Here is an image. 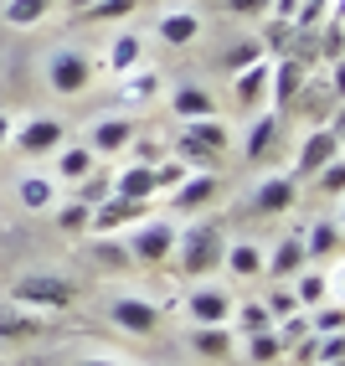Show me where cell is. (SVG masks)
Returning <instances> with one entry per match:
<instances>
[{
	"label": "cell",
	"instance_id": "cell-16",
	"mask_svg": "<svg viewBox=\"0 0 345 366\" xmlns=\"http://www.w3.org/2000/svg\"><path fill=\"white\" fill-rule=\"evenodd\" d=\"M294 186H299L294 176L263 181V186H258V197H253V212H268V217H274V212H289V207H294Z\"/></svg>",
	"mask_w": 345,
	"mask_h": 366
},
{
	"label": "cell",
	"instance_id": "cell-21",
	"mask_svg": "<svg viewBox=\"0 0 345 366\" xmlns=\"http://www.w3.org/2000/svg\"><path fill=\"white\" fill-rule=\"evenodd\" d=\"M57 176L72 181V186L88 181V176H93V150H88V144H62V155H57Z\"/></svg>",
	"mask_w": 345,
	"mask_h": 366
},
{
	"label": "cell",
	"instance_id": "cell-18",
	"mask_svg": "<svg viewBox=\"0 0 345 366\" xmlns=\"http://www.w3.org/2000/svg\"><path fill=\"white\" fill-rule=\"evenodd\" d=\"M299 88H304V67L284 57L274 72H268V93H274V104H289V99H299Z\"/></svg>",
	"mask_w": 345,
	"mask_h": 366
},
{
	"label": "cell",
	"instance_id": "cell-34",
	"mask_svg": "<svg viewBox=\"0 0 345 366\" xmlns=\"http://www.w3.org/2000/svg\"><path fill=\"white\" fill-rule=\"evenodd\" d=\"M237 325H242V335L274 330V320H268V310H263V305H242V310H237Z\"/></svg>",
	"mask_w": 345,
	"mask_h": 366
},
{
	"label": "cell",
	"instance_id": "cell-17",
	"mask_svg": "<svg viewBox=\"0 0 345 366\" xmlns=\"http://www.w3.org/2000/svg\"><path fill=\"white\" fill-rule=\"evenodd\" d=\"M139 57H144V36L124 31V36H114V41H109V72H114V78L134 72V67H139Z\"/></svg>",
	"mask_w": 345,
	"mask_h": 366
},
{
	"label": "cell",
	"instance_id": "cell-32",
	"mask_svg": "<svg viewBox=\"0 0 345 366\" xmlns=\"http://www.w3.org/2000/svg\"><path fill=\"white\" fill-rule=\"evenodd\" d=\"M248 356L253 361H274V356H284V346H279L274 330H258V335H248Z\"/></svg>",
	"mask_w": 345,
	"mask_h": 366
},
{
	"label": "cell",
	"instance_id": "cell-5",
	"mask_svg": "<svg viewBox=\"0 0 345 366\" xmlns=\"http://www.w3.org/2000/svg\"><path fill=\"white\" fill-rule=\"evenodd\" d=\"M124 248H129V258H139V263H165L170 253H176V227H170V222H144V227L124 242Z\"/></svg>",
	"mask_w": 345,
	"mask_h": 366
},
{
	"label": "cell",
	"instance_id": "cell-35",
	"mask_svg": "<svg viewBox=\"0 0 345 366\" xmlns=\"http://www.w3.org/2000/svg\"><path fill=\"white\" fill-rule=\"evenodd\" d=\"M186 176H191V170H186L181 160H176V165H155V197H160V191H176Z\"/></svg>",
	"mask_w": 345,
	"mask_h": 366
},
{
	"label": "cell",
	"instance_id": "cell-26",
	"mask_svg": "<svg viewBox=\"0 0 345 366\" xmlns=\"http://www.w3.org/2000/svg\"><path fill=\"white\" fill-rule=\"evenodd\" d=\"M191 346L201 351V356H227L232 340H227V330H221V325H201V330L191 335Z\"/></svg>",
	"mask_w": 345,
	"mask_h": 366
},
{
	"label": "cell",
	"instance_id": "cell-20",
	"mask_svg": "<svg viewBox=\"0 0 345 366\" xmlns=\"http://www.w3.org/2000/svg\"><path fill=\"white\" fill-rule=\"evenodd\" d=\"M299 268H304V242H279L274 258H263V274H274L279 284H284V279H294Z\"/></svg>",
	"mask_w": 345,
	"mask_h": 366
},
{
	"label": "cell",
	"instance_id": "cell-39",
	"mask_svg": "<svg viewBox=\"0 0 345 366\" xmlns=\"http://www.w3.org/2000/svg\"><path fill=\"white\" fill-rule=\"evenodd\" d=\"M98 258H104V263H119V268H129V263H134V258H129V248H124V242H114V237L98 242Z\"/></svg>",
	"mask_w": 345,
	"mask_h": 366
},
{
	"label": "cell",
	"instance_id": "cell-43",
	"mask_svg": "<svg viewBox=\"0 0 345 366\" xmlns=\"http://www.w3.org/2000/svg\"><path fill=\"white\" fill-rule=\"evenodd\" d=\"M268 11H274L279 21H294V11H299V0H268Z\"/></svg>",
	"mask_w": 345,
	"mask_h": 366
},
{
	"label": "cell",
	"instance_id": "cell-42",
	"mask_svg": "<svg viewBox=\"0 0 345 366\" xmlns=\"http://www.w3.org/2000/svg\"><path fill=\"white\" fill-rule=\"evenodd\" d=\"M227 6H232V16H263L268 0H227Z\"/></svg>",
	"mask_w": 345,
	"mask_h": 366
},
{
	"label": "cell",
	"instance_id": "cell-2",
	"mask_svg": "<svg viewBox=\"0 0 345 366\" xmlns=\"http://www.w3.org/2000/svg\"><path fill=\"white\" fill-rule=\"evenodd\" d=\"M88 78H93V62H88L83 52H72V46H67V52H57L52 67H46V83H52V93H62V99L83 93Z\"/></svg>",
	"mask_w": 345,
	"mask_h": 366
},
{
	"label": "cell",
	"instance_id": "cell-9",
	"mask_svg": "<svg viewBox=\"0 0 345 366\" xmlns=\"http://www.w3.org/2000/svg\"><path fill=\"white\" fill-rule=\"evenodd\" d=\"M114 325L119 330H129V335H155L160 330V305H150V300H119L114 305Z\"/></svg>",
	"mask_w": 345,
	"mask_h": 366
},
{
	"label": "cell",
	"instance_id": "cell-6",
	"mask_svg": "<svg viewBox=\"0 0 345 366\" xmlns=\"http://www.w3.org/2000/svg\"><path fill=\"white\" fill-rule=\"evenodd\" d=\"M134 144V124L124 114H104V119H93V134H88V150L93 155H124Z\"/></svg>",
	"mask_w": 345,
	"mask_h": 366
},
{
	"label": "cell",
	"instance_id": "cell-28",
	"mask_svg": "<svg viewBox=\"0 0 345 366\" xmlns=\"http://www.w3.org/2000/svg\"><path fill=\"white\" fill-rule=\"evenodd\" d=\"M134 6L139 0H93V6H83V16L88 21H124V16H134Z\"/></svg>",
	"mask_w": 345,
	"mask_h": 366
},
{
	"label": "cell",
	"instance_id": "cell-15",
	"mask_svg": "<svg viewBox=\"0 0 345 366\" xmlns=\"http://www.w3.org/2000/svg\"><path fill=\"white\" fill-rule=\"evenodd\" d=\"M196 36H201V16H196V11H170V16H160V41H165V46H191Z\"/></svg>",
	"mask_w": 345,
	"mask_h": 366
},
{
	"label": "cell",
	"instance_id": "cell-1",
	"mask_svg": "<svg viewBox=\"0 0 345 366\" xmlns=\"http://www.w3.org/2000/svg\"><path fill=\"white\" fill-rule=\"evenodd\" d=\"M11 295L26 310H67L72 305V284L57 279V274H26V279H16Z\"/></svg>",
	"mask_w": 345,
	"mask_h": 366
},
{
	"label": "cell",
	"instance_id": "cell-24",
	"mask_svg": "<svg viewBox=\"0 0 345 366\" xmlns=\"http://www.w3.org/2000/svg\"><path fill=\"white\" fill-rule=\"evenodd\" d=\"M335 253H340V227L335 222H319L309 232V242H304V258H335Z\"/></svg>",
	"mask_w": 345,
	"mask_h": 366
},
{
	"label": "cell",
	"instance_id": "cell-10",
	"mask_svg": "<svg viewBox=\"0 0 345 366\" xmlns=\"http://www.w3.org/2000/svg\"><path fill=\"white\" fill-rule=\"evenodd\" d=\"M211 197H216V176H206V170H191V176L170 191V207H176V212H201Z\"/></svg>",
	"mask_w": 345,
	"mask_h": 366
},
{
	"label": "cell",
	"instance_id": "cell-40",
	"mask_svg": "<svg viewBox=\"0 0 345 366\" xmlns=\"http://www.w3.org/2000/svg\"><path fill=\"white\" fill-rule=\"evenodd\" d=\"M41 330V320H21V315H0V335H31Z\"/></svg>",
	"mask_w": 345,
	"mask_h": 366
},
{
	"label": "cell",
	"instance_id": "cell-29",
	"mask_svg": "<svg viewBox=\"0 0 345 366\" xmlns=\"http://www.w3.org/2000/svg\"><path fill=\"white\" fill-rule=\"evenodd\" d=\"M325 295H330L325 274H304L299 284H294V300H299V305H325Z\"/></svg>",
	"mask_w": 345,
	"mask_h": 366
},
{
	"label": "cell",
	"instance_id": "cell-27",
	"mask_svg": "<svg viewBox=\"0 0 345 366\" xmlns=\"http://www.w3.org/2000/svg\"><path fill=\"white\" fill-rule=\"evenodd\" d=\"M279 134V119H253V129H248V144H242V155H248V160H258L263 150H268V139H274Z\"/></svg>",
	"mask_w": 345,
	"mask_h": 366
},
{
	"label": "cell",
	"instance_id": "cell-25",
	"mask_svg": "<svg viewBox=\"0 0 345 366\" xmlns=\"http://www.w3.org/2000/svg\"><path fill=\"white\" fill-rule=\"evenodd\" d=\"M52 197H57V186L52 181H46V176H26V181H21V207H52Z\"/></svg>",
	"mask_w": 345,
	"mask_h": 366
},
{
	"label": "cell",
	"instance_id": "cell-4",
	"mask_svg": "<svg viewBox=\"0 0 345 366\" xmlns=\"http://www.w3.org/2000/svg\"><path fill=\"white\" fill-rule=\"evenodd\" d=\"M150 217V202H129V197H109L104 207H98L93 217H88V227L98 232V237H114L119 227H129V222H144Z\"/></svg>",
	"mask_w": 345,
	"mask_h": 366
},
{
	"label": "cell",
	"instance_id": "cell-7",
	"mask_svg": "<svg viewBox=\"0 0 345 366\" xmlns=\"http://www.w3.org/2000/svg\"><path fill=\"white\" fill-rule=\"evenodd\" d=\"M330 160H340V129H335V124H330V129H314V134L304 139L299 160H294V181H299V176H314V170L330 165Z\"/></svg>",
	"mask_w": 345,
	"mask_h": 366
},
{
	"label": "cell",
	"instance_id": "cell-36",
	"mask_svg": "<svg viewBox=\"0 0 345 366\" xmlns=\"http://www.w3.org/2000/svg\"><path fill=\"white\" fill-rule=\"evenodd\" d=\"M88 217H93V212H88L83 202H72V207L57 212V227H62V232H83V227H88Z\"/></svg>",
	"mask_w": 345,
	"mask_h": 366
},
{
	"label": "cell",
	"instance_id": "cell-44",
	"mask_svg": "<svg viewBox=\"0 0 345 366\" xmlns=\"http://www.w3.org/2000/svg\"><path fill=\"white\" fill-rule=\"evenodd\" d=\"M104 191H109V181H88V191H83V207H93L98 197H104Z\"/></svg>",
	"mask_w": 345,
	"mask_h": 366
},
{
	"label": "cell",
	"instance_id": "cell-33",
	"mask_svg": "<svg viewBox=\"0 0 345 366\" xmlns=\"http://www.w3.org/2000/svg\"><path fill=\"white\" fill-rule=\"evenodd\" d=\"M263 310H268V320H289V315H299V300H294V289H274Z\"/></svg>",
	"mask_w": 345,
	"mask_h": 366
},
{
	"label": "cell",
	"instance_id": "cell-3",
	"mask_svg": "<svg viewBox=\"0 0 345 366\" xmlns=\"http://www.w3.org/2000/svg\"><path fill=\"white\" fill-rule=\"evenodd\" d=\"M176 242H181L186 274H211V268L221 263V237H216V227H196V232H186V237H176Z\"/></svg>",
	"mask_w": 345,
	"mask_h": 366
},
{
	"label": "cell",
	"instance_id": "cell-22",
	"mask_svg": "<svg viewBox=\"0 0 345 366\" xmlns=\"http://www.w3.org/2000/svg\"><path fill=\"white\" fill-rule=\"evenodd\" d=\"M221 263H227L237 279H258L263 274V253L253 248V242H232V248L221 253Z\"/></svg>",
	"mask_w": 345,
	"mask_h": 366
},
{
	"label": "cell",
	"instance_id": "cell-8",
	"mask_svg": "<svg viewBox=\"0 0 345 366\" xmlns=\"http://www.w3.org/2000/svg\"><path fill=\"white\" fill-rule=\"evenodd\" d=\"M62 139H67V124H62V119H52V114H41V119H31V124H21V129H16V144H21L26 155L62 150Z\"/></svg>",
	"mask_w": 345,
	"mask_h": 366
},
{
	"label": "cell",
	"instance_id": "cell-38",
	"mask_svg": "<svg viewBox=\"0 0 345 366\" xmlns=\"http://www.w3.org/2000/svg\"><path fill=\"white\" fill-rule=\"evenodd\" d=\"M319 191H330V197H340V191H345V170H340V160L319 165Z\"/></svg>",
	"mask_w": 345,
	"mask_h": 366
},
{
	"label": "cell",
	"instance_id": "cell-30",
	"mask_svg": "<svg viewBox=\"0 0 345 366\" xmlns=\"http://www.w3.org/2000/svg\"><path fill=\"white\" fill-rule=\"evenodd\" d=\"M340 325H345V310H340V300H330V305H319V315H314V335H340Z\"/></svg>",
	"mask_w": 345,
	"mask_h": 366
},
{
	"label": "cell",
	"instance_id": "cell-11",
	"mask_svg": "<svg viewBox=\"0 0 345 366\" xmlns=\"http://www.w3.org/2000/svg\"><path fill=\"white\" fill-rule=\"evenodd\" d=\"M186 310H191L196 325H227L232 320V300L221 295V289H196V295L186 300Z\"/></svg>",
	"mask_w": 345,
	"mask_h": 366
},
{
	"label": "cell",
	"instance_id": "cell-46",
	"mask_svg": "<svg viewBox=\"0 0 345 366\" xmlns=\"http://www.w3.org/2000/svg\"><path fill=\"white\" fill-rule=\"evenodd\" d=\"M78 366H124V361H109V356H88V361H78Z\"/></svg>",
	"mask_w": 345,
	"mask_h": 366
},
{
	"label": "cell",
	"instance_id": "cell-47",
	"mask_svg": "<svg viewBox=\"0 0 345 366\" xmlns=\"http://www.w3.org/2000/svg\"><path fill=\"white\" fill-rule=\"evenodd\" d=\"M314 366H340V361H314Z\"/></svg>",
	"mask_w": 345,
	"mask_h": 366
},
{
	"label": "cell",
	"instance_id": "cell-31",
	"mask_svg": "<svg viewBox=\"0 0 345 366\" xmlns=\"http://www.w3.org/2000/svg\"><path fill=\"white\" fill-rule=\"evenodd\" d=\"M155 88H160L155 72H134V78L124 83V104H144V99H155Z\"/></svg>",
	"mask_w": 345,
	"mask_h": 366
},
{
	"label": "cell",
	"instance_id": "cell-13",
	"mask_svg": "<svg viewBox=\"0 0 345 366\" xmlns=\"http://www.w3.org/2000/svg\"><path fill=\"white\" fill-rule=\"evenodd\" d=\"M268 72H274V62H248V67H242L237 72V104L242 109H258L263 104V93H268Z\"/></svg>",
	"mask_w": 345,
	"mask_h": 366
},
{
	"label": "cell",
	"instance_id": "cell-23",
	"mask_svg": "<svg viewBox=\"0 0 345 366\" xmlns=\"http://www.w3.org/2000/svg\"><path fill=\"white\" fill-rule=\"evenodd\" d=\"M52 11V0H6V26H36Z\"/></svg>",
	"mask_w": 345,
	"mask_h": 366
},
{
	"label": "cell",
	"instance_id": "cell-49",
	"mask_svg": "<svg viewBox=\"0 0 345 366\" xmlns=\"http://www.w3.org/2000/svg\"><path fill=\"white\" fill-rule=\"evenodd\" d=\"M319 6H330V0H319Z\"/></svg>",
	"mask_w": 345,
	"mask_h": 366
},
{
	"label": "cell",
	"instance_id": "cell-37",
	"mask_svg": "<svg viewBox=\"0 0 345 366\" xmlns=\"http://www.w3.org/2000/svg\"><path fill=\"white\" fill-rule=\"evenodd\" d=\"M258 57H263V41H242V46H232V52H227V67H232V72H242V67L258 62Z\"/></svg>",
	"mask_w": 345,
	"mask_h": 366
},
{
	"label": "cell",
	"instance_id": "cell-19",
	"mask_svg": "<svg viewBox=\"0 0 345 366\" xmlns=\"http://www.w3.org/2000/svg\"><path fill=\"white\" fill-rule=\"evenodd\" d=\"M186 139L191 144H201V150H211V155H221L227 150V124L211 114V119H186Z\"/></svg>",
	"mask_w": 345,
	"mask_h": 366
},
{
	"label": "cell",
	"instance_id": "cell-45",
	"mask_svg": "<svg viewBox=\"0 0 345 366\" xmlns=\"http://www.w3.org/2000/svg\"><path fill=\"white\" fill-rule=\"evenodd\" d=\"M11 134H16V129H11V119L0 114V150H6V144H11Z\"/></svg>",
	"mask_w": 345,
	"mask_h": 366
},
{
	"label": "cell",
	"instance_id": "cell-14",
	"mask_svg": "<svg viewBox=\"0 0 345 366\" xmlns=\"http://www.w3.org/2000/svg\"><path fill=\"white\" fill-rule=\"evenodd\" d=\"M114 197H129V202H155V165H129V170H119Z\"/></svg>",
	"mask_w": 345,
	"mask_h": 366
},
{
	"label": "cell",
	"instance_id": "cell-48",
	"mask_svg": "<svg viewBox=\"0 0 345 366\" xmlns=\"http://www.w3.org/2000/svg\"><path fill=\"white\" fill-rule=\"evenodd\" d=\"M72 6H93V0H72Z\"/></svg>",
	"mask_w": 345,
	"mask_h": 366
},
{
	"label": "cell",
	"instance_id": "cell-41",
	"mask_svg": "<svg viewBox=\"0 0 345 366\" xmlns=\"http://www.w3.org/2000/svg\"><path fill=\"white\" fill-rule=\"evenodd\" d=\"M314 356L319 361H340V335H319L314 340Z\"/></svg>",
	"mask_w": 345,
	"mask_h": 366
},
{
	"label": "cell",
	"instance_id": "cell-12",
	"mask_svg": "<svg viewBox=\"0 0 345 366\" xmlns=\"http://www.w3.org/2000/svg\"><path fill=\"white\" fill-rule=\"evenodd\" d=\"M170 109H176V119H211L216 114V99H211L201 83H181L176 93H170Z\"/></svg>",
	"mask_w": 345,
	"mask_h": 366
}]
</instances>
